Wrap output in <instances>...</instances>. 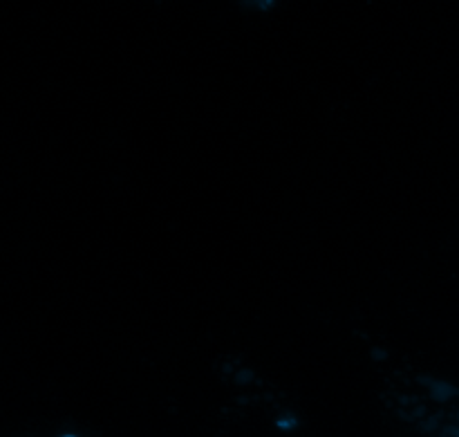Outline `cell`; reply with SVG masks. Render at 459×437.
Listing matches in <instances>:
<instances>
[{"mask_svg":"<svg viewBox=\"0 0 459 437\" xmlns=\"http://www.w3.org/2000/svg\"><path fill=\"white\" fill-rule=\"evenodd\" d=\"M61 437H76V435H61Z\"/></svg>","mask_w":459,"mask_h":437,"instance_id":"1","label":"cell"}]
</instances>
